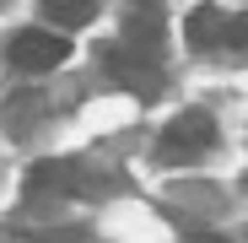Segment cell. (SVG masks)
Returning <instances> with one entry per match:
<instances>
[{
	"mask_svg": "<svg viewBox=\"0 0 248 243\" xmlns=\"http://www.w3.org/2000/svg\"><path fill=\"white\" fill-rule=\"evenodd\" d=\"M189 49H248V16L221 11V6H200L184 22Z\"/></svg>",
	"mask_w": 248,
	"mask_h": 243,
	"instance_id": "3957f363",
	"label": "cell"
},
{
	"mask_svg": "<svg viewBox=\"0 0 248 243\" xmlns=\"http://www.w3.org/2000/svg\"><path fill=\"white\" fill-rule=\"evenodd\" d=\"M44 16L54 22V32H70L97 16V0H44Z\"/></svg>",
	"mask_w": 248,
	"mask_h": 243,
	"instance_id": "8992f818",
	"label": "cell"
},
{
	"mask_svg": "<svg viewBox=\"0 0 248 243\" xmlns=\"http://www.w3.org/2000/svg\"><path fill=\"white\" fill-rule=\"evenodd\" d=\"M194 243H221V238H194Z\"/></svg>",
	"mask_w": 248,
	"mask_h": 243,
	"instance_id": "52a82bcc",
	"label": "cell"
},
{
	"mask_svg": "<svg viewBox=\"0 0 248 243\" xmlns=\"http://www.w3.org/2000/svg\"><path fill=\"white\" fill-rule=\"evenodd\" d=\"M6 54H11L16 70L44 76V70H60V65L70 60V44H65V32H54V27H22V32L11 38Z\"/></svg>",
	"mask_w": 248,
	"mask_h": 243,
	"instance_id": "277c9868",
	"label": "cell"
},
{
	"mask_svg": "<svg viewBox=\"0 0 248 243\" xmlns=\"http://www.w3.org/2000/svg\"><path fill=\"white\" fill-rule=\"evenodd\" d=\"M211 146H216V119L205 108H184V113L168 119V130L156 141V157L168 162V168H189V162H200Z\"/></svg>",
	"mask_w": 248,
	"mask_h": 243,
	"instance_id": "6da1fadb",
	"label": "cell"
},
{
	"mask_svg": "<svg viewBox=\"0 0 248 243\" xmlns=\"http://www.w3.org/2000/svg\"><path fill=\"white\" fill-rule=\"evenodd\" d=\"M124 44H130V49H140V54H162V16H156V6L135 0L130 22H124Z\"/></svg>",
	"mask_w": 248,
	"mask_h": 243,
	"instance_id": "5b68a950",
	"label": "cell"
},
{
	"mask_svg": "<svg viewBox=\"0 0 248 243\" xmlns=\"http://www.w3.org/2000/svg\"><path fill=\"white\" fill-rule=\"evenodd\" d=\"M0 6H6V0H0Z\"/></svg>",
	"mask_w": 248,
	"mask_h": 243,
	"instance_id": "ba28073f",
	"label": "cell"
},
{
	"mask_svg": "<svg viewBox=\"0 0 248 243\" xmlns=\"http://www.w3.org/2000/svg\"><path fill=\"white\" fill-rule=\"evenodd\" d=\"M103 70H108L113 87L135 92V97H156V92H162V81H168L156 54H140V49H130V44H113V49L103 54Z\"/></svg>",
	"mask_w": 248,
	"mask_h": 243,
	"instance_id": "7a4b0ae2",
	"label": "cell"
}]
</instances>
